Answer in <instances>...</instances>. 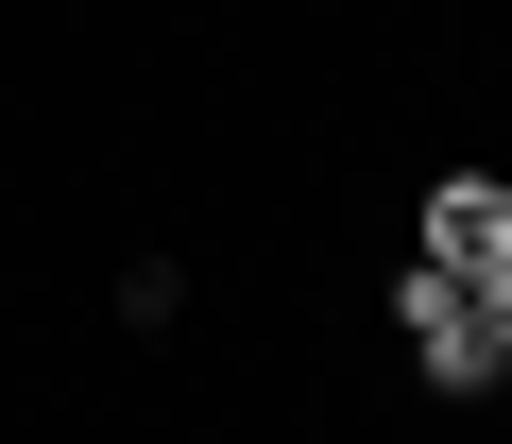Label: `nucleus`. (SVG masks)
Returning <instances> with one entry per match:
<instances>
[{
	"label": "nucleus",
	"mask_w": 512,
	"mask_h": 444,
	"mask_svg": "<svg viewBox=\"0 0 512 444\" xmlns=\"http://www.w3.org/2000/svg\"><path fill=\"white\" fill-rule=\"evenodd\" d=\"M427 257L444 274H512V171H444L427 188Z\"/></svg>",
	"instance_id": "f257e3e1"
},
{
	"label": "nucleus",
	"mask_w": 512,
	"mask_h": 444,
	"mask_svg": "<svg viewBox=\"0 0 512 444\" xmlns=\"http://www.w3.org/2000/svg\"><path fill=\"white\" fill-rule=\"evenodd\" d=\"M478 342H495V376H512V274H478Z\"/></svg>",
	"instance_id": "7ed1b4c3"
},
{
	"label": "nucleus",
	"mask_w": 512,
	"mask_h": 444,
	"mask_svg": "<svg viewBox=\"0 0 512 444\" xmlns=\"http://www.w3.org/2000/svg\"><path fill=\"white\" fill-rule=\"evenodd\" d=\"M393 325H410V359H427V342H461V325H478V274L410 257V274H393Z\"/></svg>",
	"instance_id": "f03ea898"
}]
</instances>
